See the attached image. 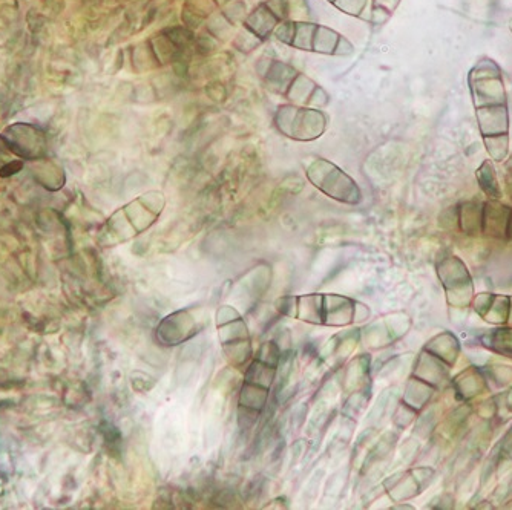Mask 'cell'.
<instances>
[{
	"mask_svg": "<svg viewBox=\"0 0 512 510\" xmlns=\"http://www.w3.org/2000/svg\"><path fill=\"white\" fill-rule=\"evenodd\" d=\"M470 85L474 99H488L474 100L483 137H506L508 112L499 66L488 59L477 63L470 74Z\"/></svg>",
	"mask_w": 512,
	"mask_h": 510,
	"instance_id": "1",
	"label": "cell"
},
{
	"mask_svg": "<svg viewBox=\"0 0 512 510\" xmlns=\"http://www.w3.org/2000/svg\"><path fill=\"white\" fill-rule=\"evenodd\" d=\"M401 0H376V10L384 11V13L391 14L394 8L398 7Z\"/></svg>",
	"mask_w": 512,
	"mask_h": 510,
	"instance_id": "2",
	"label": "cell"
},
{
	"mask_svg": "<svg viewBox=\"0 0 512 510\" xmlns=\"http://www.w3.org/2000/svg\"><path fill=\"white\" fill-rule=\"evenodd\" d=\"M509 28H511V31H512V19L509 20Z\"/></svg>",
	"mask_w": 512,
	"mask_h": 510,
	"instance_id": "3",
	"label": "cell"
}]
</instances>
